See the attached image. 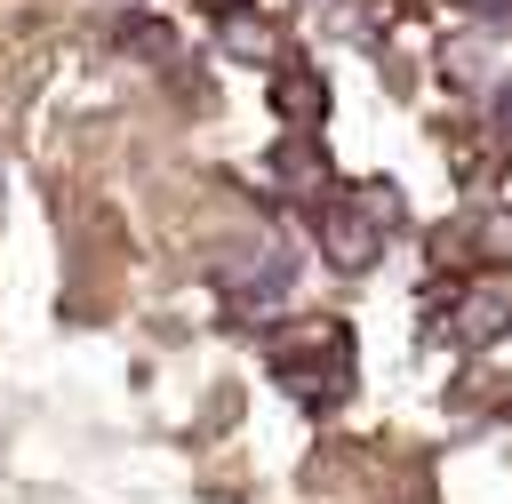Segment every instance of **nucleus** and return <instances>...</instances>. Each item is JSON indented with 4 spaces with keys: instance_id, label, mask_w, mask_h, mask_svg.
Here are the masks:
<instances>
[]
</instances>
